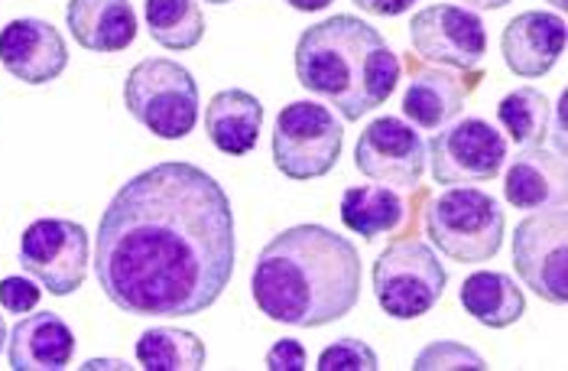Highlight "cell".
Returning a JSON list of instances; mask_svg holds the SVG:
<instances>
[{"instance_id":"1","label":"cell","mask_w":568,"mask_h":371,"mask_svg":"<svg viewBox=\"0 0 568 371\" xmlns=\"http://www.w3.org/2000/svg\"><path fill=\"white\" fill-rule=\"evenodd\" d=\"M234 209L195 163H156L124 183L101 215L94 278L133 317H199L234 278Z\"/></svg>"},{"instance_id":"2","label":"cell","mask_w":568,"mask_h":371,"mask_svg":"<svg viewBox=\"0 0 568 371\" xmlns=\"http://www.w3.org/2000/svg\"><path fill=\"white\" fill-rule=\"evenodd\" d=\"M251 293L266 320L318 329L348 317L361 297V254L345 234L296 225L261 251Z\"/></svg>"},{"instance_id":"3","label":"cell","mask_w":568,"mask_h":371,"mask_svg":"<svg viewBox=\"0 0 568 371\" xmlns=\"http://www.w3.org/2000/svg\"><path fill=\"white\" fill-rule=\"evenodd\" d=\"M399 76L403 62L390 43L351 13L308 27L296 43L300 86L335 104L345 121H361L390 101Z\"/></svg>"},{"instance_id":"4","label":"cell","mask_w":568,"mask_h":371,"mask_svg":"<svg viewBox=\"0 0 568 371\" xmlns=\"http://www.w3.org/2000/svg\"><path fill=\"white\" fill-rule=\"evenodd\" d=\"M504 209L475 186H448L426 209V234L458 264H484L504 244Z\"/></svg>"},{"instance_id":"5","label":"cell","mask_w":568,"mask_h":371,"mask_svg":"<svg viewBox=\"0 0 568 371\" xmlns=\"http://www.w3.org/2000/svg\"><path fill=\"white\" fill-rule=\"evenodd\" d=\"M124 104L133 121L163 140H182L199 121V86L173 59H143L124 79Z\"/></svg>"},{"instance_id":"6","label":"cell","mask_w":568,"mask_h":371,"mask_svg":"<svg viewBox=\"0 0 568 371\" xmlns=\"http://www.w3.org/2000/svg\"><path fill=\"white\" fill-rule=\"evenodd\" d=\"M445 283L448 274L436 251L419 238L387 244L374 261V297L381 310L394 320L426 317L442 300Z\"/></svg>"},{"instance_id":"7","label":"cell","mask_w":568,"mask_h":371,"mask_svg":"<svg viewBox=\"0 0 568 371\" xmlns=\"http://www.w3.org/2000/svg\"><path fill=\"white\" fill-rule=\"evenodd\" d=\"M345 131L338 118L315 101H293L276 114L273 163L286 180L306 183L335 170Z\"/></svg>"},{"instance_id":"8","label":"cell","mask_w":568,"mask_h":371,"mask_svg":"<svg viewBox=\"0 0 568 371\" xmlns=\"http://www.w3.org/2000/svg\"><path fill=\"white\" fill-rule=\"evenodd\" d=\"M426 160L438 186L487 183L507 163V138L481 118H462L438 128L426 143Z\"/></svg>"},{"instance_id":"9","label":"cell","mask_w":568,"mask_h":371,"mask_svg":"<svg viewBox=\"0 0 568 371\" xmlns=\"http://www.w3.org/2000/svg\"><path fill=\"white\" fill-rule=\"evenodd\" d=\"M88 232L69 219H37L20 234V268L52 297L75 293L88 278Z\"/></svg>"},{"instance_id":"10","label":"cell","mask_w":568,"mask_h":371,"mask_svg":"<svg viewBox=\"0 0 568 371\" xmlns=\"http://www.w3.org/2000/svg\"><path fill=\"white\" fill-rule=\"evenodd\" d=\"M568 212L539 209L536 215L524 219L514 232V268L526 287L546 303L568 300Z\"/></svg>"},{"instance_id":"11","label":"cell","mask_w":568,"mask_h":371,"mask_svg":"<svg viewBox=\"0 0 568 371\" xmlns=\"http://www.w3.org/2000/svg\"><path fill=\"white\" fill-rule=\"evenodd\" d=\"M409 43L416 56L442 69H475L487 52L481 17L458 3H433L409 23Z\"/></svg>"},{"instance_id":"12","label":"cell","mask_w":568,"mask_h":371,"mask_svg":"<svg viewBox=\"0 0 568 371\" xmlns=\"http://www.w3.org/2000/svg\"><path fill=\"white\" fill-rule=\"evenodd\" d=\"M354 167L374 183L416 189L426 173V140L399 118H374L357 138Z\"/></svg>"},{"instance_id":"13","label":"cell","mask_w":568,"mask_h":371,"mask_svg":"<svg viewBox=\"0 0 568 371\" xmlns=\"http://www.w3.org/2000/svg\"><path fill=\"white\" fill-rule=\"evenodd\" d=\"M0 66L27 86H45L65 72L69 49L49 20L20 17L0 30Z\"/></svg>"},{"instance_id":"14","label":"cell","mask_w":568,"mask_h":371,"mask_svg":"<svg viewBox=\"0 0 568 371\" xmlns=\"http://www.w3.org/2000/svg\"><path fill=\"white\" fill-rule=\"evenodd\" d=\"M566 49V20L546 10H526L504 27L500 52L514 76L539 79L552 72Z\"/></svg>"},{"instance_id":"15","label":"cell","mask_w":568,"mask_h":371,"mask_svg":"<svg viewBox=\"0 0 568 371\" xmlns=\"http://www.w3.org/2000/svg\"><path fill=\"white\" fill-rule=\"evenodd\" d=\"M75 355V335L69 323L52 313L40 310L17 325L7 335V359L13 371H62Z\"/></svg>"},{"instance_id":"16","label":"cell","mask_w":568,"mask_h":371,"mask_svg":"<svg viewBox=\"0 0 568 371\" xmlns=\"http://www.w3.org/2000/svg\"><path fill=\"white\" fill-rule=\"evenodd\" d=\"M504 195L514 209H529V212L566 205L562 153H549L546 147H524L507 170Z\"/></svg>"},{"instance_id":"17","label":"cell","mask_w":568,"mask_h":371,"mask_svg":"<svg viewBox=\"0 0 568 371\" xmlns=\"http://www.w3.org/2000/svg\"><path fill=\"white\" fill-rule=\"evenodd\" d=\"M65 23L72 40L88 52H121L136 40L131 0H69Z\"/></svg>"},{"instance_id":"18","label":"cell","mask_w":568,"mask_h":371,"mask_svg":"<svg viewBox=\"0 0 568 371\" xmlns=\"http://www.w3.org/2000/svg\"><path fill=\"white\" fill-rule=\"evenodd\" d=\"M263 104L261 98L241 89H224L205 111V134L227 157H247L261 138Z\"/></svg>"},{"instance_id":"19","label":"cell","mask_w":568,"mask_h":371,"mask_svg":"<svg viewBox=\"0 0 568 371\" xmlns=\"http://www.w3.org/2000/svg\"><path fill=\"white\" fill-rule=\"evenodd\" d=\"M465 108V89L462 82L438 69H416L406 94H403V114L413 128L423 131H438L445 124H452Z\"/></svg>"},{"instance_id":"20","label":"cell","mask_w":568,"mask_h":371,"mask_svg":"<svg viewBox=\"0 0 568 371\" xmlns=\"http://www.w3.org/2000/svg\"><path fill=\"white\" fill-rule=\"evenodd\" d=\"M462 307L471 320L487 329H507L526 313V297L520 283L500 271H478L462 283Z\"/></svg>"},{"instance_id":"21","label":"cell","mask_w":568,"mask_h":371,"mask_svg":"<svg viewBox=\"0 0 568 371\" xmlns=\"http://www.w3.org/2000/svg\"><path fill=\"white\" fill-rule=\"evenodd\" d=\"M406 205L390 186H351L342 195V222L364 241L396 232L403 225Z\"/></svg>"},{"instance_id":"22","label":"cell","mask_w":568,"mask_h":371,"mask_svg":"<svg viewBox=\"0 0 568 371\" xmlns=\"http://www.w3.org/2000/svg\"><path fill=\"white\" fill-rule=\"evenodd\" d=\"M136 362L146 371H199L205 369V342L189 329L156 325L136 339Z\"/></svg>"},{"instance_id":"23","label":"cell","mask_w":568,"mask_h":371,"mask_svg":"<svg viewBox=\"0 0 568 371\" xmlns=\"http://www.w3.org/2000/svg\"><path fill=\"white\" fill-rule=\"evenodd\" d=\"M143 17L150 37L173 52L195 49L205 37V17L195 0H146Z\"/></svg>"},{"instance_id":"24","label":"cell","mask_w":568,"mask_h":371,"mask_svg":"<svg viewBox=\"0 0 568 371\" xmlns=\"http://www.w3.org/2000/svg\"><path fill=\"white\" fill-rule=\"evenodd\" d=\"M497 121L517 147H542L549 140V124H552V108L549 98L539 89H517L497 104Z\"/></svg>"},{"instance_id":"25","label":"cell","mask_w":568,"mask_h":371,"mask_svg":"<svg viewBox=\"0 0 568 371\" xmlns=\"http://www.w3.org/2000/svg\"><path fill=\"white\" fill-rule=\"evenodd\" d=\"M318 371H377V352L354 335H342L318 355Z\"/></svg>"},{"instance_id":"26","label":"cell","mask_w":568,"mask_h":371,"mask_svg":"<svg viewBox=\"0 0 568 371\" xmlns=\"http://www.w3.org/2000/svg\"><path fill=\"white\" fill-rule=\"evenodd\" d=\"M413 369L416 371H436V369H475L481 371L487 369V362H484L481 355L475 352V349H468V345H462V342H448V339H442V342H433V345H426L419 355H416V362H413Z\"/></svg>"},{"instance_id":"27","label":"cell","mask_w":568,"mask_h":371,"mask_svg":"<svg viewBox=\"0 0 568 371\" xmlns=\"http://www.w3.org/2000/svg\"><path fill=\"white\" fill-rule=\"evenodd\" d=\"M40 297H43V290L33 283L30 274L0 280V307L7 313H30V310H37Z\"/></svg>"},{"instance_id":"28","label":"cell","mask_w":568,"mask_h":371,"mask_svg":"<svg viewBox=\"0 0 568 371\" xmlns=\"http://www.w3.org/2000/svg\"><path fill=\"white\" fill-rule=\"evenodd\" d=\"M266 369L270 371H306L308 355L306 349L296 339H280L270 352H266Z\"/></svg>"},{"instance_id":"29","label":"cell","mask_w":568,"mask_h":371,"mask_svg":"<svg viewBox=\"0 0 568 371\" xmlns=\"http://www.w3.org/2000/svg\"><path fill=\"white\" fill-rule=\"evenodd\" d=\"M364 13H371V17H399V13H406L416 0H354Z\"/></svg>"},{"instance_id":"30","label":"cell","mask_w":568,"mask_h":371,"mask_svg":"<svg viewBox=\"0 0 568 371\" xmlns=\"http://www.w3.org/2000/svg\"><path fill=\"white\" fill-rule=\"evenodd\" d=\"M293 10H303V13H318V10H325V7H332L335 0H286Z\"/></svg>"},{"instance_id":"31","label":"cell","mask_w":568,"mask_h":371,"mask_svg":"<svg viewBox=\"0 0 568 371\" xmlns=\"http://www.w3.org/2000/svg\"><path fill=\"white\" fill-rule=\"evenodd\" d=\"M468 10H500V7H507L510 0H462Z\"/></svg>"},{"instance_id":"32","label":"cell","mask_w":568,"mask_h":371,"mask_svg":"<svg viewBox=\"0 0 568 371\" xmlns=\"http://www.w3.org/2000/svg\"><path fill=\"white\" fill-rule=\"evenodd\" d=\"M85 369H124L121 362H88Z\"/></svg>"},{"instance_id":"33","label":"cell","mask_w":568,"mask_h":371,"mask_svg":"<svg viewBox=\"0 0 568 371\" xmlns=\"http://www.w3.org/2000/svg\"><path fill=\"white\" fill-rule=\"evenodd\" d=\"M7 335H10V332H7V325H3V317H0V352H3V345H7Z\"/></svg>"},{"instance_id":"34","label":"cell","mask_w":568,"mask_h":371,"mask_svg":"<svg viewBox=\"0 0 568 371\" xmlns=\"http://www.w3.org/2000/svg\"><path fill=\"white\" fill-rule=\"evenodd\" d=\"M549 3H552L556 10H566V7H568V0H549Z\"/></svg>"},{"instance_id":"35","label":"cell","mask_w":568,"mask_h":371,"mask_svg":"<svg viewBox=\"0 0 568 371\" xmlns=\"http://www.w3.org/2000/svg\"><path fill=\"white\" fill-rule=\"evenodd\" d=\"M209 3H231V0H209Z\"/></svg>"}]
</instances>
